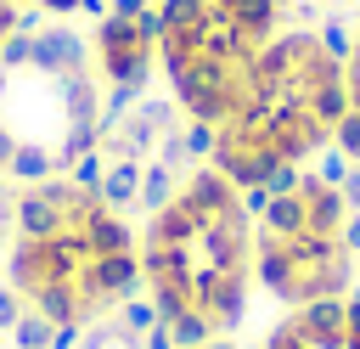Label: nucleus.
<instances>
[{
    "label": "nucleus",
    "mask_w": 360,
    "mask_h": 349,
    "mask_svg": "<svg viewBox=\"0 0 360 349\" xmlns=\"http://www.w3.org/2000/svg\"><path fill=\"white\" fill-rule=\"evenodd\" d=\"M51 338H56V326L45 315H34V310H22L17 326H11V349H51Z\"/></svg>",
    "instance_id": "nucleus-8"
},
{
    "label": "nucleus",
    "mask_w": 360,
    "mask_h": 349,
    "mask_svg": "<svg viewBox=\"0 0 360 349\" xmlns=\"http://www.w3.org/2000/svg\"><path fill=\"white\" fill-rule=\"evenodd\" d=\"M248 214H253V281L298 310L315 298H349L360 253L349 248L343 225H349V197L338 180L298 169V180L287 191H242Z\"/></svg>",
    "instance_id": "nucleus-5"
},
{
    "label": "nucleus",
    "mask_w": 360,
    "mask_h": 349,
    "mask_svg": "<svg viewBox=\"0 0 360 349\" xmlns=\"http://www.w3.org/2000/svg\"><path fill=\"white\" fill-rule=\"evenodd\" d=\"M0 349H11V338H6V332H0Z\"/></svg>",
    "instance_id": "nucleus-14"
},
{
    "label": "nucleus",
    "mask_w": 360,
    "mask_h": 349,
    "mask_svg": "<svg viewBox=\"0 0 360 349\" xmlns=\"http://www.w3.org/2000/svg\"><path fill=\"white\" fill-rule=\"evenodd\" d=\"M90 338H79V349H141V338L118 321V315H107V321H96V326H84Z\"/></svg>",
    "instance_id": "nucleus-7"
},
{
    "label": "nucleus",
    "mask_w": 360,
    "mask_h": 349,
    "mask_svg": "<svg viewBox=\"0 0 360 349\" xmlns=\"http://www.w3.org/2000/svg\"><path fill=\"white\" fill-rule=\"evenodd\" d=\"M146 6H163V0H146Z\"/></svg>",
    "instance_id": "nucleus-15"
},
{
    "label": "nucleus",
    "mask_w": 360,
    "mask_h": 349,
    "mask_svg": "<svg viewBox=\"0 0 360 349\" xmlns=\"http://www.w3.org/2000/svg\"><path fill=\"white\" fill-rule=\"evenodd\" d=\"M107 129V84L79 28L22 11L0 51V174L17 186L68 174Z\"/></svg>",
    "instance_id": "nucleus-2"
},
{
    "label": "nucleus",
    "mask_w": 360,
    "mask_h": 349,
    "mask_svg": "<svg viewBox=\"0 0 360 349\" xmlns=\"http://www.w3.org/2000/svg\"><path fill=\"white\" fill-rule=\"evenodd\" d=\"M11 6L39 11V17H73V11H84V0H11Z\"/></svg>",
    "instance_id": "nucleus-10"
},
{
    "label": "nucleus",
    "mask_w": 360,
    "mask_h": 349,
    "mask_svg": "<svg viewBox=\"0 0 360 349\" xmlns=\"http://www.w3.org/2000/svg\"><path fill=\"white\" fill-rule=\"evenodd\" d=\"M343 236H349V248H354V253H360V208H354V214H349V225H343Z\"/></svg>",
    "instance_id": "nucleus-13"
},
{
    "label": "nucleus",
    "mask_w": 360,
    "mask_h": 349,
    "mask_svg": "<svg viewBox=\"0 0 360 349\" xmlns=\"http://www.w3.org/2000/svg\"><path fill=\"white\" fill-rule=\"evenodd\" d=\"M141 293L158 321L197 315L208 338H231L253 298V214L242 186L197 163L180 191L141 225Z\"/></svg>",
    "instance_id": "nucleus-1"
},
{
    "label": "nucleus",
    "mask_w": 360,
    "mask_h": 349,
    "mask_svg": "<svg viewBox=\"0 0 360 349\" xmlns=\"http://www.w3.org/2000/svg\"><path fill=\"white\" fill-rule=\"evenodd\" d=\"M343 113H349L343 56L321 39V28L292 23L259 51L248 101L236 107V118L214 129L208 163L231 186L259 191L270 186L276 169H304L315 152H326Z\"/></svg>",
    "instance_id": "nucleus-3"
},
{
    "label": "nucleus",
    "mask_w": 360,
    "mask_h": 349,
    "mask_svg": "<svg viewBox=\"0 0 360 349\" xmlns=\"http://www.w3.org/2000/svg\"><path fill=\"white\" fill-rule=\"evenodd\" d=\"M281 28H292L287 0H163L158 68L180 118L208 129L236 118L253 84V62Z\"/></svg>",
    "instance_id": "nucleus-4"
},
{
    "label": "nucleus",
    "mask_w": 360,
    "mask_h": 349,
    "mask_svg": "<svg viewBox=\"0 0 360 349\" xmlns=\"http://www.w3.org/2000/svg\"><path fill=\"white\" fill-rule=\"evenodd\" d=\"M141 169H146V163H129V158H107V174H101V197H107L118 214L141 208Z\"/></svg>",
    "instance_id": "nucleus-6"
},
{
    "label": "nucleus",
    "mask_w": 360,
    "mask_h": 349,
    "mask_svg": "<svg viewBox=\"0 0 360 349\" xmlns=\"http://www.w3.org/2000/svg\"><path fill=\"white\" fill-rule=\"evenodd\" d=\"M338 186H343V197H349V208H360V163H349V174H343Z\"/></svg>",
    "instance_id": "nucleus-12"
},
{
    "label": "nucleus",
    "mask_w": 360,
    "mask_h": 349,
    "mask_svg": "<svg viewBox=\"0 0 360 349\" xmlns=\"http://www.w3.org/2000/svg\"><path fill=\"white\" fill-rule=\"evenodd\" d=\"M22 310H28V304L17 298V287H11V281H0V332H6V338H11V326H17V315H22Z\"/></svg>",
    "instance_id": "nucleus-9"
},
{
    "label": "nucleus",
    "mask_w": 360,
    "mask_h": 349,
    "mask_svg": "<svg viewBox=\"0 0 360 349\" xmlns=\"http://www.w3.org/2000/svg\"><path fill=\"white\" fill-rule=\"evenodd\" d=\"M17 23H22V6H11V0H0V51H6V39L17 34Z\"/></svg>",
    "instance_id": "nucleus-11"
}]
</instances>
